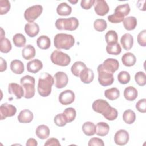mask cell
<instances>
[{"instance_id": "53", "label": "cell", "mask_w": 146, "mask_h": 146, "mask_svg": "<svg viewBox=\"0 0 146 146\" xmlns=\"http://www.w3.org/2000/svg\"><path fill=\"white\" fill-rule=\"evenodd\" d=\"M1 37H0V39H3L5 38V31L3 30V29H2V27H1Z\"/></svg>"}, {"instance_id": "48", "label": "cell", "mask_w": 146, "mask_h": 146, "mask_svg": "<svg viewBox=\"0 0 146 146\" xmlns=\"http://www.w3.org/2000/svg\"><path fill=\"white\" fill-rule=\"evenodd\" d=\"M88 146H104V144L103 141L100 138L98 137H92L91 138L88 143Z\"/></svg>"}, {"instance_id": "8", "label": "cell", "mask_w": 146, "mask_h": 146, "mask_svg": "<svg viewBox=\"0 0 146 146\" xmlns=\"http://www.w3.org/2000/svg\"><path fill=\"white\" fill-rule=\"evenodd\" d=\"M43 7L40 5H35L27 8L24 13V17L29 22H33L42 14Z\"/></svg>"}, {"instance_id": "15", "label": "cell", "mask_w": 146, "mask_h": 146, "mask_svg": "<svg viewBox=\"0 0 146 146\" xmlns=\"http://www.w3.org/2000/svg\"><path fill=\"white\" fill-rule=\"evenodd\" d=\"M8 92L10 94L15 96L17 99H19L24 96V91L22 86L16 83L9 84Z\"/></svg>"}, {"instance_id": "11", "label": "cell", "mask_w": 146, "mask_h": 146, "mask_svg": "<svg viewBox=\"0 0 146 146\" xmlns=\"http://www.w3.org/2000/svg\"><path fill=\"white\" fill-rule=\"evenodd\" d=\"M94 10L96 14L100 16H104L107 14L110 10V7L104 0H96L94 4Z\"/></svg>"}, {"instance_id": "29", "label": "cell", "mask_w": 146, "mask_h": 146, "mask_svg": "<svg viewBox=\"0 0 146 146\" xmlns=\"http://www.w3.org/2000/svg\"><path fill=\"white\" fill-rule=\"evenodd\" d=\"M72 11L71 7L66 2H62L58 5L56 12L59 15L67 16L69 15Z\"/></svg>"}, {"instance_id": "21", "label": "cell", "mask_w": 146, "mask_h": 146, "mask_svg": "<svg viewBox=\"0 0 146 146\" xmlns=\"http://www.w3.org/2000/svg\"><path fill=\"white\" fill-rule=\"evenodd\" d=\"M36 54V51L34 46L31 44L25 46L22 50V56L25 60H30L33 58Z\"/></svg>"}, {"instance_id": "44", "label": "cell", "mask_w": 146, "mask_h": 146, "mask_svg": "<svg viewBox=\"0 0 146 146\" xmlns=\"http://www.w3.org/2000/svg\"><path fill=\"white\" fill-rule=\"evenodd\" d=\"M10 3L8 0L0 1V14L3 15L6 14L10 9Z\"/></svg>"}, {"instance_id": "14", "label": "cell", "mask_w": 146, "mask_h": 146, "mask_svg": "<svg viewBox=\"0 0 146 146\" xmlns=\"http://www.w3.org/2000/svg\"><path fill=\"white\" fill-rule=\"evenodd\" d=\"M103 68L108 72L113 74L119 67L118 60L113 58H108L106 59L102 64Z\"/></svg>"}, {"instance_id": "36", "label": "cell", "mask_w": 146, "mask_h": 146, "mask_svg": "<svg viewBox=\"0 0 146 146\" xmlns=\"http://www.w3.org/2000/svg\"><path fill=\"white\" fill-rule=\"evenodd\" d=\"M130 7L128 3L118 5L115 9L114 13L118 14L121 16H127L130 12Z\"/></svg>"}, {"instance_id": "2", "label": "cell", "mask_w": 146, "mask_h": 146, "mask_svg": "<svg viewBox=\"0 0 146 146\" xmlns=\"http://www.w3.org/2000/svg\"><path fill=\"white\" fill-rule=\"evenodd\" d=\"M54 83V78L48 73L44 72L39 78L38 92L43 97L48 96L51 92V88Z\"/></svg>"}, {"instance_id": "6", "label": "cell", "mask_w": 146, "mask_h": 146, "mask_svg": "<svg viewBox=\"0 0 146 146\" xmlns=\"http://www.w3.org/2000/svg\"><path fill=\"white\" fill-rule=\"evenodd\" d=\"M51 62L58 66H67L71 62L70 56L60 50L54 51L50 56Z\"/></svg>"}, {"instance_id": "7", "label": "cell", "mask_w": 146, "mask_h": 146, "mask_svg": "<svg viewBox=\"0 0 146 146\" xmlns=\"http://www.w3.org/2000/svg\"><path fill=\"white\" fill-rule=\"evenodd\" d=\"M98 73V82L100 85L106 87L111 85L114 82V77L113 74L110 73L104 70L100 64L97 68Z\"/></svg>"}, {"instance_id": "33", "label": "cell", "mask_w": 146, "mask_h": 146, "mask_svg": "<svg viewBox=\"0 0 146 146\" xmlns=\"http://www.w3.org/2000/svg\"><path fill=\"white\" fill-rule=\"evenodd\" d=\"M104 96L110 100H115L120 96V91L116 87H112L104 91Z\"/></svg>"}, {"instance_id": "47", "label": "cell", "mask_w": 146, "mask_h": 146, "mask_svg": "<svg viewBox=\"0 0 146 146\" xmlns=\"http://www.w3.org/2000/svg\"><path fill=\"white\" fill-rule=\"evenodd\" d=\"M136 108L140 112H146V99L144 98L139 100L136 104Z\"/></svg>"}, {"instance_id": "20", "label": "cell", "mask_w": 146, "mask_h": 146, "mask_svg": "<svg viewBox=\"0 0 146 146\" xmlns=\"http://www.w3.org/2000/svg\"><path fill=\"white\" fill-rule=\"evenodd\" d=\"M120 43L125 50H129L133 44V38L129 33L124 34L120 39Z\"/></svg>"}, {"instance_id": "1", "label": "cell", "mask_w": 146, "mask_h": 146, "mask_svg": "<svg viewBox=\"0 0 146 146\" xmlns=\"http://www.w3.org/2000/svg\"><path fill=\"white\" fill-rule=\"evenodd\" d=\"M92 108L95 112L102 114L108 120H114L118 115L116 109L111 107L106 100L103 99L95 100L92 104Z\"/></svg>"}, {"instance_id": "32", "label": "cell", "mask_w": 146, "mask_h": 146, "mask_svg": "<svg viewBox=\"0 0 146 146\" xmlns=\"http://www.w3.org/2000/svg\"><path fill=\"white\" fill-rule=\"evenodd\" d=\"M106 50L107 52L110 55H117L121 52V48L120 45L117 42L107 44Z\"/></svg>"}, {"instance_id": "13", "label": "cell", "mask_w": 146, "mask_h": 146, "mask_svg": "<svg viewBox=\"0 0 146 146\" xmlns=\"http://www.w3.org/2000/svg\"><path fill=\"white\" fill-rule=\"evenodd\" d=\"M129 136L128 132L124 129L117 131L114 136V141L118 145H124L129 141Z\"/></svg>"}, {"instance_id": "51", "label": "cell", "mask_w": 146, "mask_h": 146, "mask_svg": "<svg viewBox=\"0 0 146 146\" xmlns=\"http://www.w3.org/2000/svg\"><path fill=\"white\" fill-rule=\"evenodd\" d=\"M0 71L3 72L7 68V63L6 61L3 59V58H0Z\"/></svg>"}, {"instance_id": "22", "label": "cell", "mask_w": 146, "mask_h": 146, "mask_svg": "<svg viewBox=\"0 0 146 146\" xmlns=\"http://www.w3.org/2000/svg\"><path fill=\"white\" fill-rule=\"evenodd\" d=\"M50 129L48 126L42 124L37 127L35 133L37 137L40 139L44 140L49 137L50 135Z\"/></svg>"}, {"instance_id": "28", "label": "cell", "mask_w": 146, "mask_h": 146, "mask_svg": "<svg viewBox=\"0 0 146 146\" xmlns=\"http://www.w3.org/2000/svg\"><path fill=\"white\" fill-rule=\"evenodd\" d=\"M83 132L87 136H93L96 133V125L91 121L85 122L82 127Z\"/></svg>"}, {"instance_id": "35", "label": "cell", "mask_w": 146, "mask_h": 146, "mask_svg": "<svg viewBox=\"0 0 146 146\" xmlns=\"http://www.w3.org/2000/svg\"><path fill=\"white\" fill-rule=\"evenodd\" d=\"M13 42L17 47H22L25 46L26 39L25 36L21 33H17L13 37Z\"/></svg>"}, {"instance_id": "43", "label": "cell", "mask_w": 146, "mask_h": 146, "mask_svg": "<svg viewBox=\"0 0 146 146\" xmlns=\"http://www.w3.org/2000/svg\"><path fill=\"white\" fill-rule=\"evenodd\" d=\"M54 123L58 127H63L67 123V120L63 113L57 114L54 119Z\"/></svg>"}, {"instance_id": "17", "label": "cell", "mask_w": 146, "mask_h": 146, "mask_svg": "<svg viewBox=\"0 0 146 146\" xmlns=\"http://www.w3.org/2000/svg\"><path fill=\"white\" fill-rule=\"evenodd\" d=\"M43 68L42 62L38 59H33L27 63V70L31 73L35 74L39 72Z\"/></svg>"}, {"instance_id": "4", "label": "cell", "mask_w": 146, "mask_h": 146, "mask_svg": "<svg viewBox=\"0 0 146 146\" xmlns=\"http://www.w3.org/2000/svg\"><path fill=\"white\" fill-rule=\"evenodd\" d=\"M35 79L30 75H25L20 80L21 85L24 91L23 97L26 99H30L35 95Z\"/></svg>"}, {"instance_id": "18", "label": "cell", "mask_w": 146, "mask_h": 146, "mask_svg": "<svg viewBox=\"0 0 146 146\" xmlns=\"http://www.w3.org/2000/svg\"><path fill=\"white\" fill-rule=\"evenodd\" d=\"M81 81L85 84L92 82L94 78V74L92 70L86 67L82 70L79 75Z\"/></svg>"}, {"instance_id": "5", "label": "cell", "mask_w": 146, "mask_h": 146, "mask_svg": "<svg viewBox=\"0 0 146 146\" xmlns=\"http://www.w3.org/2000/svg\"><path fill=\"white\" fill-rule=\"evenodd\" d=\"M79 26V21L75 17L59 18L55 22V27L60 30L74 31Z\"/></svg>"}, {"instance_id": "25", "label": "cell", "mask_w": 146, "mask_h": 146, "mask_svg": "<svg viewBox=\"0 0 146 146\" xmlns=\"http://www.w3.org/2000/svg\"><path fill=\"white\" fill-rule=\"evenodd\" d=\"M123 25L124 28L128 31L134 30L137 26V21L136 17L133 16H129L124 18L123 20Z\"/></svg>"}, {"instance_id": "24", "label": "cell", "mask_w": 146, "mask_h": 146, "mask_svg": "<svg viewBox=\"0 0 146 146\" xmlns=\"http://www.w3.org/2000/svg\"><path fill=\"white\" fill-rule=\"evenodd\" d=\"M137 95L138 92L137 90L133 86H128L124 91V96L128 101L135 100L137 98Z\"/></svg>"}, {"instance_id": "39", "label": "cell", "mask_w": 146, "mask_h": 146, "mask_svg": "<svg viewBox=\"0 0 146 146\" xmlns=\"http://www.w3.org/2000/svg\"><path fill=\"white\" fill-rule=\"evenodd\" d=\"M63 113L66 116L68 123H71L74 121L76 116V111L72 107H68L66 108Z\"/></svg>"}, {"instance_id": "41", "label": "cell", "mask_w": 146, "mask_h": 146, "mask_svg": "<svg viewBox=\"0 0 146 146\" xmlns=\"http://www.w3.org/2000/svg\"><path fill=\"white\" fill-rule=\"evenodd\" d=\"M131 79V76L129 74L125 71H120L117 75V80L121 84H125L129 82Z\"/></svg>"}, {"instance_id": "23", "label": "cell", "mask_w": 146, "mask_h": 146, "mask_svg": "<svg viewBox=\"0 0 146 146\" xmlns=\"http://www.w3.org/2000/svg\"><path fill=\"white\" fill-rule=\"evenodd\" d=\"M10 67L12 72L15 74H21L25 70L23 63L18 59L12 60L10 63Z\"/></svg>"}, {"instance_id": "40", "label": "cell", "mask_w": 146, "mask_h": 146, "mask_svg": "<svg viewBox=\"0 0 146 146\" xmlns=\"http://www.w3.org/2000/svg\"><path fill=\"white\" fill-rule=\"evenodd\" d=\"M107 26V22L103 19H96L94 22V27L95 30L99 32H102L105 30Z\"/></svg>"}, {"instance_id": "26", "label": "cell", "mask_w": 146, "mask_h": 146, "mask_svg": "<svg viewBox=\"0 0 146 146\" xmlns=\"http://www.w3.org/2000/svg\"><path fill=\"white\" fill-rule=\"evenodd\" d=\"M121 62L124 66L127 67H131L135 64L136 58L133 54L131 52H127L122 56Z\"/></svg>"}, {"instance_id": "27", "label": "cell", "mask_w": 146, "mask_h": 146, "mask_svg": "<svg viewBox=\"0 0 146 146\" xmlns=\"http://www.w3.org/2000/svg\"><path fill=\"white\" fill-rule=\"evenodd\" d=\"M110 131L109 125L104 122H99L96 125V134L99 136H106Z\"/></svg>"}, {"instance_id": "37", "label": "cell", "mask_w": 146, "mask_h": 146, "mask_svg": "<svg viewBox=\"0 0 146 146\" xmlns=\"http://www.w3.org/2000/svg\"><path fill=\"white\" fill-rule=\"evenodd\" d=\"M12 46L10 41L6 38L0 39V51L2 53H8L11 51Z\"/></svg>"}, {"instance_id": "45", "label": "cell", "mask_w": 146, "mask_h": 146, "mask_svg": "<svg viewBox=\"0 0 146 146\" xmlns=\"http://www.w3.org/2000/svg\"><path fill=\"white\" fill-rule=\"evenodd\" d=\"M107 19L108 21H110L111 23H117L123 22L124 19V17L121 16V15H119L118 14L114 13L113 14L108 15L107 17Z\"/></svg>"}, {"instance_id": "30", "label": "cell", "mask_w": 146, "mask_h": 146, "mask_svg": "<svg viewBox=\"0 0 146 146\" xmlns=\"http://www.w3.org/2000/svg\"><path fill=\"white\" fill-rule=\"evenodd\" d=\"M37 46L42 50H47L51 46L50 39L46 35H41L36 40Z\"/></svg>"}, {"instance_id": "12", "label": "cell", "mask_w": 146, "mask_h": 146, "mask_svg": "<svg viewBox=\"0 0 146 146\" xmlns=\"http://www.w3.org/2000/svg\"><path fill=\"white\" fill-rule=\"evenodd\" d=\"M75 100V94L70 90L62 91L59 96V101L63 105H68L74 102Z\"/></svg>"}, {"instance_id": "16", "label": "cell", "mask_w": 146, "mask_h": 146, "mask_svg": "<svg viewBox=\"0 0 146 146\" xmlns=\"http://www.w3.org/2000/svg\"><path fill=\"white\" fill-rule=\"evenodd\" d=\"M25 31L29 37L34 38L38 34L39 26L34 22H28L25 26Z\"/></svg>"}, {"instance_id": "9", "label": "cell", "mask_w": 146, "mask_h": 146, "mask_svg": "<svg viewBox=\"0 0 146 146\" xmlns=\"http://www.w3.org/2000/svg\"><path fill=\"white\" fill-rule=\"evenodd\" d=\"M17 112L16 107L7 103H3L0 106L1 120L5 119L7 117H11L15 115Z\"/></svg>"}, {"instance_id": "52", "label": "cell", "mask_w": 146, "mask_h": 146, "mask_svg": "<svg viewBox=\"0 0 146 146\" xmlns=\"http://www.w3.org/2000/svg\"><path fill=\"white\" fill-rule=\"evenodd\" d=\"M26 146H36L38 145V143L36 140L34 138H30L27 140Z\"/></svg>"}, {"instance_id": "3", "label": "cell", "mask_w": 146, "mask_h": 146, "mask_svg": "<svg viewBox=\"0 0 146 146\" xmlns=\"http://www.w3.org/2000/svg\"><path fill=\"white\" fill-rule=\"evenodd\" d=\"M75 44V38L71 34L59 33L54 38V46L58 49L69 50Z\"/></svg>"}, {"instance_id": "49", "label": "cell", "mask_w": 146, "mask_h": 146, "mask_svg": "<svg viewBox=\"0 0 146 146\" xmlns=\"http://www.w3.org/2000/svg\"><path fill=\"white\" fill-rule=\"evenodd\" d=\"M95 0H82L80 2L81 7L85 10H89L94 5Z\"/></svg>"}, {"instance_id": "34", "label": "cell", "mask_w": 146, "mask_h": 146, "mask_svg": "<svg viewBox=\"0 0 146 146\" xmlns=\"http://www.w3.org/2000/svg\"><path fill=\"white\" fill-rule=\"evenodd\" d=\"M124 121L128 124H132L136 120V114L131 110H125L123 114Z\"/></svg>"}, {"instance_id": "50", "label": "cell", "mask_w": 146, "mask_h": 146, "mask_svg": "<svg viewBox=\"0 0 146 146\" xmlns=\"http://www.w3.org/2000/svg\"><path fill=\"white\" fill-rule=\"evenodd\" d=\"M45 146H50V145H56V146H60V144L59 141V140L56 138H50L48 139L46 142L44 143Z\"/></svg>"}, {"instance_id": "42", "label": "cell", "mask_w": 146, "mask_h": 146, "mask_svg": "<svg viewBox=\"0 0 146 146\" xmlns=\"http://www.w3.org/2000/svg\"><path fill=\"white\" fill-rule=\"evenodd\" d=\"M136 83L140 86H144L146 84V75L143 71H139L135 75Z\"/></svg>"}, {"instance_id": "46", "label": "cell", "mask_w": 146, "mask_h": 146, "mask_svg": "<svg viewBox=\"0 0 146 146\" xmlns=\"http://www.w3.org/2000/svg\"><path fill=\"white\" fill-rule=\"evenodd\" d=\"M137 42L142 47L146 46V30L141 31L137 35Z\"/></svg>"}, {"instance_id": "38", "label": "cell", "mask_w": 146, "mask_h": 146, "mask_svg": "<svg viewBox=\"0 0 146 146\" xmlns=\"http://www.w3.org/2000/svg\"><path fill=\"white\" fill-rule=\"evenodd\" d=\"M105 40L107 44L117 42L118 35L115 30H109L105 34Z\"/></svg>"}, {"instance_id": "19", "label": "cell", "mask_w": 146, "mask_h": 146, "mask_svg": "<svg viewBox=\"0 0 146 146\" xmlns=\"http://www.w3.org/2000/svg\"><path fill=\"white\" fill-rule=\"evenodd\" d=\"M33 112L26 109L21 111L17 117L18 121L21 123H29L33 120Z\"/></svg>"}, {"instance_id": "31", "label": "cell", "mask_w": 146, "mask_h": 146, "mask_svg": "<svg viewBox=\"0 0 146 146\" xmlns=\"http://www.w3.org/2000/svg\"><path fill=\"white\" fill-rule=\"evenodd\" d=\"M86 66L84 63L81 61L75 62L71 66V71L74 75L76 77H79L80 74L83 69L86 68Z\"/></svg>"}, {"instance_id": "54", "label": "cell", "mask_w": 146, "mask_h": 146, "mask_svg": "<svg viewBox=\"0 0 146 146\" xmlns=\"http://www.w3.org/2000/svg\"><path fill=\"white\" fill-rule=\"evenodd\" d=\"M69 2H71V3L74 4V3H76V2H78V0H76L75 1H69Z\"/></svg>"}, {"instance_id": "10", "label": "cell", "mask_w": 146, "mask_h": 146, "mask_svg": "<svg viewBox=\"0 0 146 146\" xmlns=\"http://www.w3.org/2000/svg\"><path fill=\"white\" fill-rule=\"evenodd\" d=\"M55 86L59 89L62 88L66 86L68 82L67 75L62 71L56 72L54 76Z\"/></svg>"}]
</instances>
